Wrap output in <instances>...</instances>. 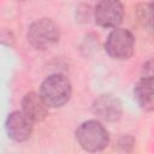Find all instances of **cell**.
Returning <instances> with one entry per match:
<instances>
[{"label": "cell", "mask_w": 154, "mask_h": 154, "mask_svg": "<svg viewBox=\"0 0 154 154\" xmlns=\"http://www.w3.org/2000/svg\"><path fill=\"white\" fill-rule=\"evenodd\" d=\"M72 87L67 77L61 73L48 76L41 84L40 95L48 107H61L71 97Z\"/></svg>", "instance_id": "obj_1"}, {"label": "cell", "mask_w": 154, "mask_h": 154, "mask_svg": "<svg viewBox=\"0 0 154 154\" xmlns=\"http://www.w3.org/2000/svg\"><path fill=\"white\" fill-rule=\"evenodd\" d=\"M78 144L87 152H100L109 142V135L106 128L97 120H87L76 130Z\"/></svg>", "instance_id": "obj_2"}, {"label": "cell", "mask_w": 154, "mask_h": 154, "mask_svg": "<svg viewBox=\"0 0 154 154\" xmlns=\"http://www.w3.org/2000/svg\"><path fill=\"white\" fill-rule=\"evenodd\" d=\"M26 37L34 48L43 51L53 47L59 41L60 31L53 20L48 18H41L35 20L29 26Z\"/></svg>", "instance_id": "obj_3"}, {"label": "cell", "mask_w": 154, "mask_h": 154, "mask_svg": "<svg viewBox=\"0 0 154 154\" xmlns=\"http://www.w3.org/2000/svg\"><path fill=\"white\" fill-rule=\"evenodd\" d=\"M105 49L113 59H129L135 49V37L128 29L114 28L105 42Z\"/></svg>", "instance_id": "obj_4"}, {"label": "cell", "mask_w": 154, "mask_h": 154, "mask_svg": "<svg viewBox=\"0 0 154 154\" xmlns=\"http://www.w3.org/2000/svg\"><path fill=\"white\" fill-rule=\"evenodd\" d=\"M95 22L102 28H117L124 18V6L120 0H100L95 7Z\"/></svg>", "instance_id": "obj_5"}, {"label": "cell", "mask_w": 154, "mask_h": 154, "mask_svg": "<svg viewBox=\"0 0 154 154\" xmlns=\"http://www.w3.org/2000/svg\"><path fill=\"white\" fill-rule=\"evenodd\" d=\"M32 124L34 122L30 120L23 111H13L6 119L7 135L16 142H24L32 134Z\"/></svg>", "instance_id": "obj_6"}, {"label": "cell", "mask_w": 154, "mask_h": 154, "mask_svg": "<svg viewBox=\"0 0 154 154\" xmlns=\"http://www.w3.org/2000/svg\"><path fill=\"white\" fill-rule=\"evenodd\" d=\"M93 112L106 122H117L123 113L120 101L112 95H101L93 103Z\"/></svg>", "instance_id": "obj_7"}, {"label": "cell", "mask_w": 154, "mask_h": 154, "mask_svg": "<svg viewBox=\"0 0 154 154\" xmlns=\"http://www.w3.org/2000/svg\"><path fill=\"white\" fill-rule=\"evenodd\" d=\"M22 111L30 120L36 123V122H42L47 117L48 106L46 105L41 95L30 91L26 93L22 100Z\"/></svg>", "instance_id": "obj_8"}, {"label": "cell", "mask_w": 154, "mask_h": 154, "mask_svg": "<svg viewBox=\"0 0 154 154\" xmlns=\"http://www.w3.org/2000/svg\"><path fill=\"white\" fill-rule=\"evenodd\" d=\"M134 95L138 105L146 111H153L154 108V99H153V77L147 76L141 78L135 89Z\"/></svg>", "instance_id": "obj_9"}]
</instances>
